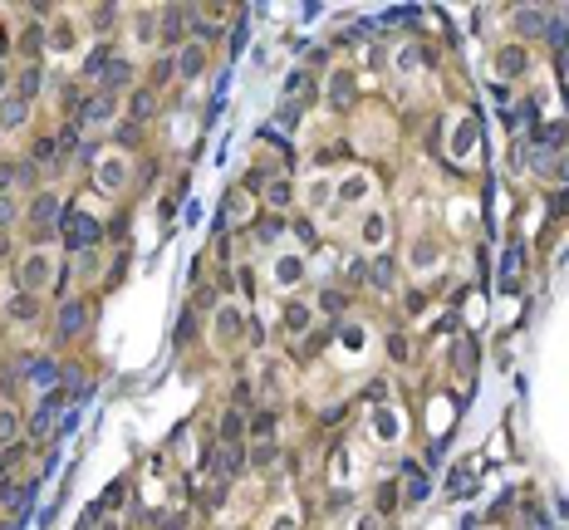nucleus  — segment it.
<instances>
[{"label": "nucleus", "instance_id": "nucleus-1", "mask_svg": "<svg viewBox=\"0 0 569 530\" xmlns=\"http://www.w3.org/2000/svg\"><path fill=\"white\" fill-rule=\"evenodd\" d=\"M270 280H275V290H295V285L305 280V260H300L295 250L275 255V260H270Z\"/></svg>", "mask_w": 569, "mask_h": 530}, {"label": "nucleus", "instance_id": "nucleus-2", "mask_svg": "<svg viewBox=\"0 0 569 530\" xmlns=\"http://www.w3.org/2000/svg\"><path fill=\"white\" fill-rule=\"evenodd\" d=\"M123 182H128V157L123 152H103L98 157V187L103 192H123Z\"/></svg>", "mask_w": 569, "mask_h": 530}, {"label": "nucleus", "instance_id": "nucleus-3", "mask_svg": "<svg viewBox=\"0 0 569 530\" xmlns=\"http://www.w3.org/2000/svg\"><path fill=\"white\" fill-rule=\"evenodd\" d=\"M359 236H363V246L368 250H388V217L383 211H363V221H359Z\"/></svg>", "mask_w": 569, "mask_h": 530}, {"label": "nucleus", "instance_id": "nucleus-4", "mask_svg": "<svg viewBox=\"0 0 569 530\" xmlns=\"http://www.w3.org/2000/svg\"><path fill=\"white\" fill-rule=\"evenodd\" d=\"M49 275H54V255H49V250H30V255H25V285H30V290H44Z\"/></svg>", "mask_w": 569, "mask_h": 530}, {"label": "nucleus", "instance_id": "nucleus-5", "mask_svg": "<svg viewBox=\"0 0 569 530\" xmlns=\"http://www.w3.org/2000/svg\"><path fill=\"white\" fill-rule=\"evenodd\" d=\"M476 133H481V123H476V118H462V123H457V133H451V143H446V152L457 157V163H467L471 147H476Z\"/></svg>", "mask_w": 569, "mask_h": 530}, {"label": "nucleus", "instance_id": "nucleus-6", "mask_svg": "<svg viewBox=\"0 0 569 530\" xmlns=\"http://www.w3.org/2000/svg\"><path fill=\"white\" fill-rule=\"evenodd\" d=\"M64 231H69V246H74V250H84V246L98 236V221H93V217H84V211H69V217H64Z\"/></svg>", "mask_w": 569, "mask_h": 530}, {"label": "nucleus", "instance_id": "nucleus-7", "mask_svg": "<svg viewBox=\"0 0 569 530\" xmlns=\"http://www.w3.org/2000/svg\"><path fill=\"white\" fill-rule=\"evenodd\" d=\"M241 325H246V314H241L236 304H221V309H216V334H221V344H231V339L241 334Z\"/></svg>", "mask_w": 569, "mask_h": 530}, {"label": "nucleus", "instance_id": "nucleus-8", "mask_svg": "<svg viewBox=\"0 0 569 530\" xmlns=\"http://www.w3.org/2000/svg\"><path fill=\"white\" fill-rule=\"evenodd\" d=\"M408 265H413L417 275H432L437 265H442V250H437L432 241H417V246H413V255H408Z\"/></svg>", "mask_w": 569, "mask_h": 530}, {"label": "nucleus", "instance_id": "nucleus-9", "mask_svg": "<svg viewBox=\"0 0 569 530\" xmlns=\"http://www.w3.org/2000/svg\"><path fill=\"white\" fill-rule=\"evenodd\" d=\"M0 123H6V128H25V123H30V103H25L20 93L0 98Z\"/></svg>", "mask_w": 569, "mask_h": 530}, {"label": "nucleus", "instance_id": "nucleus-10", "mask_svg": "<svg viewBox=\"0 0 569 530\" xmlns=\"http://www.w3.org/2000/svg\"><path fill=\"white\" fill-rule=\"evenodd\" d=\"M309 325H314V309L309 304H300V300L284 304V329H290V334H305Z\"/></svg>", "mask_w": 569, "mask_h": 530}, {"label": "nucleus", "instance_id": "nucleus-11", "mask_svg": "<svg viewBox=\"0 0 569 530\" xmlns=\"http://www.w3.org/2000/svg\"><path fill=\"white\" fill-rule=\"evenodd\" d=\"M30 217L44 226V221H60V197H54V192H39L35 201H30Z\"/></svg>", "mask_w": 569, "mask_h": 530}, {"label": "nucleus", "instance_id": "nucleus-12", "mask_svg": "<svg viewBox=\"0 0 569 530\" xmlns=\"http://www.w3.org/2000/svg\"><path fill=\"white\" fill-rule=\"evenodd\" d=\"M496 74H500V79H516V74H525V49H500Z\"/></svg>", "mask_w": 569, "mask_h": 530}, {"label": "nucleus", "instance_id": "nucleus-13", "mask_svg": "<svg viewBox=\"0 0 569 530\" xmlns=\"http://www.w3.org/2000/svg\"><path fill=\"white\" fill-rule=\"evenodd\" d=\"M338 197H344V201H363V197H373V182H368L363 172H354L344 187H338Z\"/></svg>", "mask_w": 569, "mask_h": 530}, {"label": "nucleus", "instance_id": "nucleus-14", "mask_svg": "<svg viewBox=\"0 0 569 530\" xmlns=\"http://www.w3.org/2000/svg\"><path fill=\"white\" fill-rule=\"evenodd\" d=\"M329 197H334V182H329V177H309V182H305V201H309V206H324Z\"/></svg>", "mask_w": 569, "mask_h": 530}, {"label": "nucleus", "instance_id": "nucleus-15", "mask_svg": "<svg viewBox=\"0 0 569 530\" xmlns=\"http://www.w3.org/2000/svg\"><path fill=\"white\" fill-rule=\"evenodd\" d=\"M201 60H206V49H201V44H187L182 60H177V69H182L187 79H197V74H201Z\"/></svg>", "mask_w": 569, "mask_h": 530}, {"label": "nucleus", "instance_id": "nucleus-16", "mask_svg": "<svg viewBox=\"0 0 569 530\" xmlns=\"http://www.w3.org/2000/svg\"><path fill=\"white\" fill-rule=\"evenodd\" d=\"M84 118H89V128L108 123V118H113V98H108V93H98V98L89 103V109H84Z\"/></svg>", "mask_w": 569, "mask_h": 530}, {"label": "nucleus", "instance_id": "nucleus-17", "mask_svg": "<svg viewBox=\"0 0 569 530\" xmlns=\"http://www.w3.org/2000/svg\"><path fill=\"white\" fill-rule=\"evenodd\" d=\"M329 89H334V103H349V98H354V74H349V69H334Z\"/></svg>", "mask_w": 569, "mask_h": 530}, {"label": "nucleus", "instance_id": "nucleus-18", "mask_svg": "<svg viewBox=\"0 0 569 530\" xmlns=\"http://www.w3.org/2000/svg\"><path fill=\"white\" fill-rule=\"evenodd\" d=\"M373 285H378V290H392V255H388V250L373 260Z\"/></svg>", "mask_w": 569, "mask_h": 530}, {"label": "nucleus", "instance_id": "nucleus-19", "mask_svg": "<svg viewBox=\"0 0 569 530\" xmlns=\"http://www.w3.org/2000/svg\"><path fill=\"white\" fill-rule=\"evenodd\" d=\"M241 462H246V457H241V447H236V442H231V447H226V452L216 457V466H221L226 476H236V471H241Z\"/></svg>", "mask_w": 569, "mask_h": 530}, {"label": "nucleus", "instance_id": "nucleus-20", "mask_svg": "<svg viewBox=\"0 0 569 530\" xmlns=\"http://www.w3.org/2000/svg\"><path fill=\"white\" fill-rule=\"evenodd\" d=\"M241 432H246V422H241V412L231 408V412H226V417H221V437H226V442H236Z\"/></svg>", "mask_w": 569, "mask_h": 530}, {"label": "nucleus", "instance_id": "nucleus-21", "mask_svg": "<svg viewBox=\"0 0 569 530\" xmlns=\"http://www.w3.org/2000/svg\"><path fill=\"white\" fill-rule=\"evenodd\" d=\"M446 491H451V496H471V471L457 466V471H451V482H446Z\"/></svg>", "mask_w": 569, "mask_h": 530}, {"label": "nucleus", "instance_id": "nucleus-22", "mask_svg": "<svg viewBox=\"0 0 569 530\" xmlns=\"http://www.w3.org/2000/svg\"><path fill=\"white\" fill-rule=\"evenodd\" d=\"M30 378H35V383L44 388V383H54V378H60V368H54L49 358H39V363H30Z\"/></svg>", "mask_w": 569, "mask_h": 530}, {"label": "nucleus", "instance_id": "nucleus-23", "mask_svg": "<svg viewBox=\"0 0 569 530\" xmlns=\"http://www.w3.org/2000/svg\"><path fill=\"white\" fill-rule=\"evenodd\" d=\"M54 412H60V398H44V403H39V412H35V432H44V428H49Z\"/></svg>", "mask_w": 569, "mask_h": 530}, {"label": "nucleus", "instance_id": "nucleus-24", "mask_svg": "<svg viewBox=\"0 0 569 530\" xmlns=\"http://www.w3.org/2000/svg\"><path fill=\"white\" fill-rule=\"evenodd\" d=\"M290 197H295L290 182H270V187H265V201H270V206H290Z\"/></svg>", "mask_w": 569, "mask_h": 530}, {"label": "nucleus", "instance_id": "nucleus-25", "mask_svg": "<svg viewBox=\"0 0 569 530\" xmlns=\"http://www.w3.org/2000/svg\"><path fill=\"white\" fill-rule=\"evenodd\" d=\"M182 15H187V10H167V15H162V20H157V25H162V35H167V39H177V35H182Z\"/></svg>", "mask_w": 569, "mask_h": 530}, {"label": "nucleus", "instance_id": "nucleus-26", "mask_svg": "<svg viewBox=\"0 0 569 530\" xmlns=\"http://www.w3.org/2000/svg\"><path fill=\"white\" fill-rule=\"evenodd\" d=\"M60 325H64V334H74V329L84 325V309H79V304H64V309H60Z\"/></svg>", "mask_w": 569, "mask_h": 530}, {"label": "nucleus", "instance_id": "nucleus-27", "mask_svg": "<svg viewBox=\"0 0 569 530\" xmlns=\"http://www.w3.org/2000/svg\"><path fill=\"white\" fill-rule=\"evenodd\" d=\"M84 69H89V74H108V49H103V44H98V49H89Z\"/></svg>", "mask_w": 569, "mask_h": 530}, {"label": "nucleus", "instance_id": "nucleus-28", "mask_svg": "<svg viewBox=\"0 0 569 530\" xmlns=\"http://www.w3.org/2000/svg\"><path fill=\"white\" fill-rule=\"evenodd\" d=\"M10 314H15V320H35V314H39V304H35L30 295H20V300H10Z\"/></svg>", "mask_w": 569, "mask_h": 530}, {"label": "nucleus", "instance_id": "nucleus-29", "mask_svg": "<svg viewBox=\"0 0 569 530\" xmlns=\"http://www.w3.org/2000/svg\"><path fill=\"white\" fill-rule=\"evenodd\" d=\"M35 93H39V69H25V74H20V98L30 103Z\"/></svg>", "mask_w": 569, "mask_h": 530}, {"label": "nucleus", "instance_id": "nucleus-30", "mask_svg": "<svg viewBox=\"0 0 569 530\" xmlns=\"http://www.w3.org/2000/svg\"><path fill=\"white\" fill-rule=\"evenodd\" d=\"M128 74H133V64H128V60H118V64H108V74H103V84L113 89V84H123Z\"/></svg>", "mask_w": 569, "mask_h": 530}, {"label": "nucleus", "instance_id": "nucleus-31", "mask_svg": "<svg viewBox=\"0 0 569 530\" xmlns=\"http://www.w3.org/2000/svg\"><path fill=\"white\" fill-rule=\"evenodd\" d=\"M15 432H20V417L15 412H0V442H10Z\"/></svg>", "mask_w": 569, "mask_h": 530}, {"label": "nucleus", "instance_id": "nucleus-32", "mask_svg": "<svg viewBox=\"0 0 569 530\" xmlns=\"http://www.w3.org/2000/svg\"><path fill=\"white\" fill-rule=\"evenodd\" d=\"M270 530H300V525H295L290 511H275V515H270Z\"/></svg>", "mask_w": 569, "mask_h": 530}, {"label": "nucleus", "instance_id": "nucleus-33", "mask_svg": "<svg viewBox=\"0 0 569 530\" xmlns=\"http://www.w3.org/2000/svg\"><path fill=\"white\" fill-rule=\"evenodd\" d=\"M15 211H20V206H15V197H0V226H10V221H15Z\"/></svg>", "mask_w": 569, "mask_h": 530}, {"label": "nucleus", "instance_id": "nucleus-34", "mask_svg": "<svg viewBox=\"0 0 569 530\" xmlns=\"http://www.w3.org/2000/svg\"><path fill=\"white\" fill-rule=\"evenodd\" d=\"M545 25V10H521V30H540Z\"/></svg>", "mask_w": 569, "mask_h": 530}, {"label": "nucleus", "instance_id": "nucleus-35", "mask_svg": "<svg viewBox=\"0 0 569 530\" xmlns=\"http://www.w3.org/2000/svg\"><path fill=\"white\" fill-rule=\"evenodd\" d=\"M113 15H118L113 6H98V10H93V25H98V30H108V25H113Z\"/></svg>", "mask_w": 569, "mask_h": 530}, {"label": "nucleus", "instance_id": "nucleus-36", "mask_svg": "<svg viewBox=\"0 0 569 530\" xmlns=\"http://www.w3.org/2000/svg\"><path fill=\"white\" fill-rule=\"evenodd\" d=\"M270 462H275V442H260L255 447V466H270Z\"/></svg>", "mask_w": 569, "mask_h": 530}, {"label": "nucleus", "instance_id": "nucleus-37", "mask_svg": "<svg viewBox=\"0 0 569 530\" xmlns=\"http://www.w3.org/2000/svg\"><path fill=\"white\" fill-rule=\"evenodd\" d=\"M270 428H275V417H270V412H260V417H255V422H251V432H255V437H265V432H270Z\"/></svg>", "mask_w": 569, "mask_h": 530}, {"label": "nucleus", "instance_id": "nucleus-38", "mask_svg": "<svg viewBox=\"0 0 569 530\" xmlns=\"http://www.w3.org/2000/svg\"><path fill=\"white\" fill-rule=\"evenodd\" d=\"M133 113H138V118L152 113V93H138V98H133Z\"/></svg>", "mask_w": 569, "mask_h": 530}, {"label": "nucleus", "instance_id": "nucleus-39", "mask_svg": "<svg viewBox=\"0 0 569 530\" xmlns=\"http://www.w3.org/2000/svg\"><path fill=\"white\" fill-rule=\"evenodd\" d=\"M378 432H383V437L397 432V417H392V412H378Z\"/></svg>", "mask_w": 569, "mask_h": 530}, {"label": "nucleus", "instance_id": "nucleus-40", "mask_svg": "<svg viewBox=\"0 0 569 530\" xmlns=\"http://www.w3.org/2000/svg\"><path fill=\"white\" fill-rule=\"evenodd\" d=\"M6 84H10V79H6V64H0V93H6Z\"/></svg>", "mask_w": 569, "mask_h": 530}, {"label": "nucleus", "instance_id": "nucleus-41", "mask_svg": "<svg viewBox=\"0 0 569 530\" xmlns=\"http://www.w3.org/2000/svg\"><path fill=\"white\" fill-rule=\"evenodd\" d=\"M6 44H10V39H6V35H0V60H6Z\"/></svg>", "mask_w": 569, "mask_h": 530}, {"label": "nucleus", "instance_id": "nucleus-42", "mask_svg": "<svg viewBox=\"0 0 569 530\" xmlns=\"http://www.w3.org/2000/svg\"><path fill=\"white\" fill-rule=\"evenodd\" d=\"M0 466H6V452H0Z\"/></svg>", "mask_w": 569, "mask_h": 530}]
</instances>
